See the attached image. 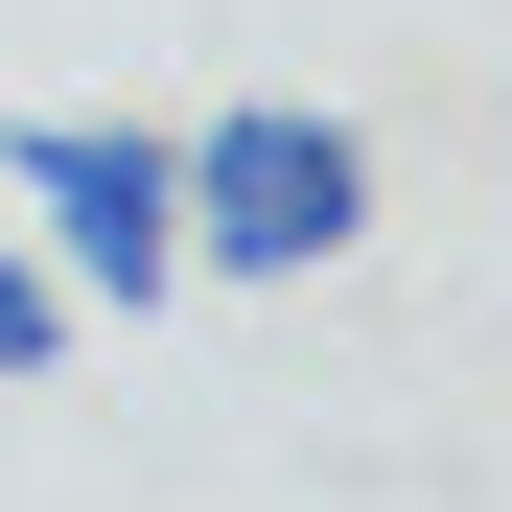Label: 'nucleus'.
I'll list each match as a JSON object with an SVG mask.
<instances>
[{"label":"nucleus","mask_w":512,"mask_h":512,"mask_svg":"<svg viewBox=\"0 0 512 512\" xmlns=\"http://www.w3.org/2000/svg\"><path fill=\"white\" fill-rule=\"evenodd\" d=\"M373 233V140L303 117V94H233L187 117V280H326Z\"/></svg>","instance_id":"nucleus-1"},{"label":"nucleus","mask_w":512,"mask_h":512,"mask_svg":"<svg viewBox=\"0 0 512 512\" xmlns=\"http://www.w3.org/2000/svg\"><path fill=\"white\" fill-rule=\"evenodd\" d=\"M0 187L47 210L24 256H47L70 303H117V326H140L163 280H187V140H163V117H0Z\"/></svg>","instance_id":"nucleus-2"},{"label":"nucleus","mask_w":512,"mask_h":512,"mask_svg":"<svg viewBox=\"0 0 512 512\" xmlns=\"http://www.w3.org/2000/svg\"><path fill=\"white\" fill-rule=\"evenodd\" d=\"M70 326H94V303H70V280H47V256H24V233H0V396H24V373L70 350Z\"/></svg>","instance_id":"nucleus-3"}]
</instances>
